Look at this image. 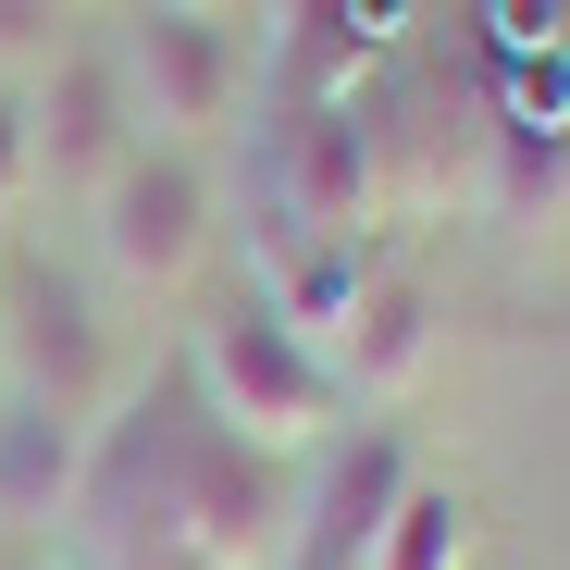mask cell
<instances>
[{"label": "cell", "mask_w": 570, "mask_h": 570, "mask_svg": "<svg viewBox=\"0 0 570 570\" xmlns=\"http://www.w3.org/2000/svg\"><path fill=\"white\" fill-rule=\"evenodd\" d=\"M112 75H125L137 137H161V149H212V137L236 125V100H248V50H236V26L149 13V0H137V26L112 38Z\"/></svg>", "instance_id": "8992f818"}, {"label": "cell", "mask_w": 570, "mask_h": 570, "mask_svg": "<svg viewBox=\"0 0 570 570\" xmlns=\"http://www.w3.org/2000/svg\"><path fill=\"white\" fill-rule=\"evenodd\" d=\"M434 347H446L434 285H422L410 261H372L360 311H347V335H335V385H347V410H397V397H422Z\"/></svg>", "instance_id": "9c48e42d"}, {"label": "cell", "mask_w": 570, "mask_h": 570, "mask_svg": "<svg viewBox=\"0 0 570 570\" xmlns=\"http://www.w3.org/2000/svg\"><path fill=\"white\" fill-rule=\"evenodd\" d=\"M497 50H570V0H484Z\"/></svg>", "instance_id": "2e32d148"}, {"label": "cell", "mask_w": 570, "mask_h": 570, "mask_svg": "<svg viewBox=\"0 0 570 570\" xmlns=\"http://www.w3.org/2000/svg\"><path fill=\"white\" fill-rule=\"evenodd\" d=\"M62 0H0V87H38L50 62H62Z\"/></svg>", "instance_id": "5bb4252c"}, {"label": "cell", "mask_w": 570, "mask_h": 570, "mask_svg": "<svg viewBox=\"0 0 570 570\" xmlns=\"http://www.w3.org/2000/svg\"><path fill=\"white\" fill-rule=\"evenodd\" d=\"M372 570H471V497L459 484H410L385 546H372Z\"/></svg>", "instance_id": "8fae6325"}, {"label": "cell", "mask_w": 570, "mask_h": 570, "mask_svg": "<svg viewBox=\"0 0 570 570\" xmlns=\"http://www.w3.org/2000/svg\"><path fill=\"white\" fill-rule=\"evenodd\" d=\"M87 248H100V273L125 285V298H186V285L212 273V248H224V186H212V161L137 137V149L112 161V186L87 199Z\"/></svg>", "instance_id": "7a4b0ae2"}, {"label": "cell", "mask_w": 570, "mask_h": 570, "mask_svg": "<svg viewBox=\"0 0 570 570\" xmlns=\"http://www.w3.org/2000/svg\"><path fill=\"white\" fill-rule=\"evenodd\" d=\"M497 137H521V149H558V137H570V50H509Z\"/></svg>", "instance_id": "7c38bea8"}, {"label": "cell", "mask_w": 570, "mask_h": 570, "mask_svg": "<svg viewBox=\"0 0 570 570\" xmlns=\"http://www.w3.org/2000/svg\"><path fill=\"white\" fill-rule=\"evenodd\" d=\"M0 347H13V410L75 422V434H100L125 410V335L100 323V298L75 273L0 261Z\"/></svg>", "instance_id": "3957f363"}, {"label": "cell", "mask_w": 570, "mask_h": 570, "mask_svg": "<svg viewBox=\"0 0 570 570\" xmlns=\"http://www.w3.org/2000/svg\"><path fill=\"white\" fill-rule=\"evenodd\" d=\"M372 212H385V137H372V112L347 100H298L273 125V174H261V261L298 248V236H372Z\"/></svg>", "instance_id": "277c9868"}, {"label": "cell", "mask_w": 570, "mask_h": 570, "mask_svg": "<svg viewBox=\"0 0 570 570\" xmlns=\"http://www.w3.org/2000/svg\"><path fill=\"white\" fill-rule=\"evenodd\" d=\"M0 397H13V347H0Z\"/></svg>", "instance_id": "ac0fdd59"}, {"label": "cell", "mask_w": 570, "mask_h": 570, "mask_svg": "<svg viewBox=\"0 0 570 570\" xmlns=\"http://www.w3.org/2000/svg\"><path fill=\"white\" fill-rule=\"evenodd\" d=\"M100 570H212V558L186 546V533L161 521V497H149V509H125V521H100Z\"/></svg>", "instance_id": "4fadbf2b"}, {"label": "cell", "mask_w": 570, "mask_h": 570, "mask_svg": "<svg viewBox=\"0 0 570 570\" xmlns=\"http://www.w3.org/2000/svg\"><path fill=\"white\" fill-rule=\"evenodd\" d=\"M38 212V125H26V87H0V224Z\"/></svg>", "instance_id": "9a60e30c"}, {"label": "cell", "mask_w": 570, "mask_h": 570, "mask_svg": "<svg viewBox=\"0 0 570 570\" xmlns=\"http://www.w3.org/2000/svg\"><path fill=\"white\" fill-rule=\"evenodd\" d=\"M161 521L199 546L212 570H285V533H298V471L199 422V434L174 446V471H161Z\"/></svg>", "instance_id": "5b68a950"}, {"label": "cell", "mask_w": 570, "mask_h": 570, "mask_svg": "<svg viewBox=\"0 0 570 570\" xmlns=\"http://www.w3.org/2000/svg\"><path fill=\"white\" fill-rule=\"evenodd\" d=\"M186 397H199L212 434H236V446H261V459H311V446L347 434V385L273 323L261 285L186 335Z\"/></svg>", "instance_id": "6da1fadb"}, {"label": "cell", "mask_w": 570, "mask_h": 570, "mask_svg": "<svg viewBox=\"0 0 570 570\" xmlns=\"http://www.w3.org/2000/svg\"><path fill=\"white\" fill-rule=\"evenodd\" d=\"M410 484H422V471H410V446H397L385 422L335 434V446H323V471L298 484L285 570H372V546H385V521H397V497H410Z\"/></svg>", "instance_id": "ba28073f"}, {"label": "cell", "mask_w": 570, "mask_h": 570, "mask_svg": "<svg viewBox=\"0 0 570 570\" xmlns=\"http://www.w3.org/2000/svg\"><path fill=\"white\" fill-rule=\"evenodd\" d=\"M26 125H38V199H100L112 186V161L137 149V112H125V75H112V50H87V38H62V62L26 87Z\"/></svg>", "instance_id": "52a82bcc"}, {"label": "cell", "mask_w": 570, "mask_h": 570, "mask_svg": "<svg viewBox=\"0 0 570 570\" xmlns=\"http://www.w3.org/2000/svg\"><path fill=\"white\" fill-rule=\"evenodd\" d=\"M149 13H199V26H224V13H248V0H149Z\"/></svg>", "instance_id": "e0dca14e"}, {"label": "cell", "mask_w": 570, "mask_h": 570, "mask_svg": "<svg viewBox=\"0 0 570 570\" xmlns=\"http://www.w3.org/2000/svg\"><path fill=\"white\" fill-rule=\"evenodd\" d=\"M87 509V434L0 397V533H50Z\"/></svg>", "instance_id": "30bf717a"}]
</instances>
